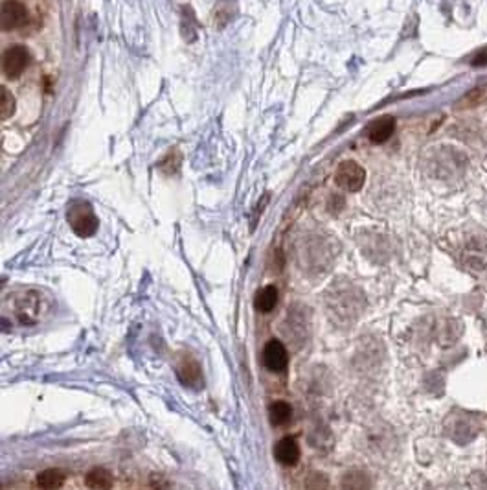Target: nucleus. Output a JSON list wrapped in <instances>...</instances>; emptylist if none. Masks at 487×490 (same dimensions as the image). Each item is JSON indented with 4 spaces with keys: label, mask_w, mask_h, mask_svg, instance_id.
<instances>
[{
    "label": "nucleus",
    "mask_w": 487,
    "mask_h": 490,
    "mask_svg": "<svg viewBox=\"0 0 487 490\" xmlns=\"http://www.w3.org/2000/svg\"><path fill=\"white\" fill-rule=\"evenodd\" d=\"M326 303H328L329 317L337 325L344 326L351 325L359 319L366 306L365 295L353 286H346V288H335L333 286L326 295Z\"/></svg>",
    "instance_id": "obj_1"
},
{
    "label": "nucleus",
    "mask_w": 487,
    "mask_h": 490,
    "mask_svg": "<svg viewBox=\"0 0 487 490\" xmlns=\"http://www.w3.org/2000/svg\"><path fill=\"white\" fill-rule=\"evenodd\" d=\"M45 312V300L37 291H22L13 299L11 314L15 315L21 325H35L41 321Z\"/></svg>",
    "instance_id": "obj_2"
},
{
    "label": "nucleus",
    "mask_w": 487,
    "mask_h": 490,
    "mask_svg": "<svg viewBox=\"0 0 487 490\" xmlns=\"http://www.w3.org/2000/svg\"><path fill=\"white\" fill-rule=\"evenodd\" d=\"M67 217L70 227H72V231L76 232L77 236L88 238L93 236V234H96L99 222H97V217L96 214H94L90 203L74 201L72 205L68 206Z\"/></svg>",
    "instance_id": "obj_3"
},
{
    "label": "nucleus",
    "mask_w": 487,
    "mask_h": 490,
    "mask_svg": "<svg viewBox=\"0 0 487 490\" xmlns=\"http://www.w3.org/2000/svg\"><path fill=\"white\" fill-rule=\"evenodd\" d=\"M335 181L340 188L348 192H359L366 181V171L355 160H344L335 171Z\"/></svg>",
    "instance_id": "obj_4"
},
{
    "label": "nucleus",
    "mask_w": 487,
    "mask_h": 490,
    "mask_svg": "<svg viewBox=\"0 0 487 490\" xmlns=\"http://www.w3.org/2000/svg\"><path fill=\"white\" fill-rule=\"evenodd\" d=\"M31 61V54L26 47H11L4 52L2 56V72L8 79H17L21 77L28 65Z\"/></svg>",
    "instance_id": "obj_5"
},
{
    "label": "nucleus",
    "mask_w": 487,
    "mask_h": 490,
    "mask_svg": "<svg viewBox=\"0 0 487 490\" xmlns=\"http://www.w3.org/2000/svg\"><path fill=\"white\" fill-rule=\"evenodd\" d=\"M177 376L186 387H191V389H200L205 385V378H202V369H200L199 361L195 360L190 354H184L180 356L179 361H177Z\"/></svg>",
    "instance_id": "obj_6"
},
{
    "label": "nucleus",
    "mask_w": 487,
    "mask_h": 490,
    "mask_svg": "<svg viewBox=\"0 0 487 490\" xmlns=\"http://www.w3.org/2000/svg\"><path fill=\"white\" fill-rule=\"evenodd\" d=\"M28 21V10L21 0H4L0 11V24L2 30L10 31L21 28Z\"/></svg>",
    "instance_id": "obj_7"
},
{
    "label": "nucleus",
    "mask_w": 487,
    "mask_h": 490,
    "mask_svg": "<svg viewBox=\"0 0 487 490\" xmlns=\"http://www.w3.org/2000/svg\"><path fill=\"white\" fill-rule=\"evenodd\" d=\"M263 363H265V367L272 372H280L287 369L289 354L282 341H269L267 345H265V349H263Z\"/></svg>",
    "instance_id": "obj_8"
},
{
    "label": "nucleus",
    "mask_w": 487,
    "mask_h": 490,
    "mask_svg": "<svg viewBox=\"0 0 487 490\" xmlns=\"http://www.w3.org/2000/svg\"><path fill=\"white\" fill-rule=\"evenodd\" d=\"M274 457L285 466H292L300 459V446L292 437L280 438L274 446Z\"/></svg>",
    "instance_id": "obj_9"
},
{
    "label": "nucleus",
    "mask_w": 487,
    "mask_h": 490,
    "mask_svg": "<svg viewBox=\"0 0 487 490\" xmlns=\"http://www.w3.org/2000/svg\"><path fill=\"white\" fill-rule=\"evenodd\" d=\"M394 129H395V120L392 118V116H385V118H379V120H375V122H372L366 131H368V139L372 140V142H375V144H383V142H386V140L392 137Z\"/></svg>",
    "instance_id": "obj_10"
},
{
    "label": "nucleus",
    "mask_w": 487,
    "mask_h": 490,
    "mask_svg": "<svg viewBox=\"0 0 487 490\" xmlns=\"http://www.w3.org/2000/svg\"><path fill=\"white\" fill-rule=\"evenodd\" d=\"M372 481L362 470H349L340 480V490H369Z\"/></svg>",
    "instance_id": "obj_11"
},
{
    "label": "nucleus",
    "mask_w": 487,
    "mask_h": 490,
    "mask_svg": "<svg viewBox=\"0 0 487 490\" xmlns=\"http://www.w3.org/2000/svg\"><path fill=\"white\" fill-rule=\"evenodd\" d=\"M113 483V475L105 468H93L85 477V485L90 490H111Z\"/></svg>",
    "instance_id": "obj_12"
},
{
    "label": "nucleus",
    "mask_w": 487,
    "mask_h": 490,
    "mask_svg": "<svg viewBox=\"0 0 487 490\" xmlns=\"http://www.w3.org/2000/svg\"><path fill=\"white\" fill-rule=\"evenodd\" d=\"M278 305V289L276 286H265L263 289H260L254 299V306L257 312L262 314H269L272 309L276 308Z\"/></svg>",
    "instance_id": "obj_13"
},
{
    "label": "nucleus",
    "mask_w": 487,
    "mask_h": 490,
    "mask_svg": "<svg viewBox=\"0 0 487 490\" xmlns=\"http://www.w3.org/2000/svg\"><path fill=\"white\" fill-rule=\"evenodd\" d=\"M63 483H65V474L61 470L48 468L37 475V485L41 490H59Z\"/></svg>",
    "instance_id": "obj_14"
},
{
    "label": "nucleus",
    "mask_w": 487,
    "mask_h": 490,
    "mask_svg": "<svg viewBox=\"0 0 487 490\" xmlns=\"http://www.w3.org/2000/svg\"><path fill=\"white\" fill-rule=\"evenodd\" d=\"M291 417H292L291 406H289L287 402H283V400L274 402L271 408H269V418H271L272 426H283V424H287L289 420H291Z\"/></svg>",
    "instance_id": "obj_15"
},
{
    "label": "nucleus",
    "mask_w": 487,
    "mask_h": 490,
    "mask_svg": "<svg viewBox=\"0 0 487 490\" xmlns=\"http://www.w3.org/2000/svg\"><path fill=\"white\" fill-rule=\"evenodd\" d=\"M13 113H15V98L8 89L2 87L0 89V116H2V120H6L10 118Z\"/></svg>",
    "instance_id": "obj_16"
},
{
    "label": "nucleus",
    "mask_w": 487,
    "mask_h": 490,
    "mask_svg": "<svg viewBox=\"0 0 487 490\" xmlns=\"http://www.w3.org/2000/svg\"><path fill=\"white\" fill-rule=\"evenodd\" d=\"M305 487H308V490H329V481L320 472H313L305 481Z\"/></svg>",
    "instance_id": "obj_17"
},
{
    "label": "nucleus",
    "mask_w": 487,
    "mask_h": 490,
    "mask_svg": "<svg viewBox=\"0 0 487 490\" xmlns=\"http://www.w3.org/2000/svg\"><path fill=\"white\" fill-rule=\"evenodd\" d=\"M471 63L474 65V67H482V65H487V48H482V50L478 52Z\"/></svg>",
    "instance_id": "obj_18"
}]
</instances>
